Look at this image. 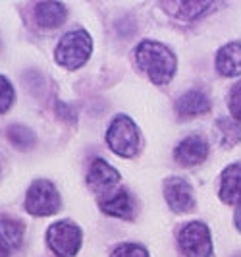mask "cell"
I'll return each mask as SVG.
<instances>
[{"label": "cell", "instance_id": "1", "mask_svg": "<svg viewBox=\"0 0 241 257\" xmlns=\"http://www.w3.org/2000/svg\"><path fill=\"white\" fill-rule=\"evenodd\" d=\"M135 62H137V68L154 85L170 83L178 68V60L172 49L151 39L141 41L135 47Z\"/></svg>", "mask_w": 241, "mask_h": 257}, {"label": "cell", "instance_id": "2", "mask_svg": "<svg viewBox=\"0 0 241 257\" xmlns=\"http://www.w3.org/2000/svg\"><path fill=\"white\" fill-rule=\"evenodd\" d=\"M93 52V41L85 29H74L68 31L56 45L54 58L56 62L66 70H79L91 58Z\"/></svg>", "mask_w": 241, "mask_h": 257}, {"label": "cell", "instance_id": "3", "mask_svg": "<svg viewBox=\"0 0 241 257\" xmlns=\"http://www.w3.org/2000/svg\"><path fill=\"white\" fill-rule=\"evenodd\" d=\"M106 143L110 151L118 157H133L139 151V128L137 124L126 114H118L112 118L106 130Z\"/></svg>", "mask_w": 241, "mask_h": 257}, {"label": "cell", "instance_id": "4", "mask_svg": "<svg viewBox=\"0 0 241 257\" xmlns=\"http://www.w3.org/2000/svg\"><path fill=\"white\" fill-rule=\"evenodd\" d=\"M81 228L74 220H58L47 230V244L58 257H76L81 249Z\"/></svg>", "mask_w": 241, "mask_h": 257}, {"label": "cell", "instance_id": "5", "mask_svg": "<svg viewBox=\"0 0 241 257\" xmlns=\"http://www.w3.org/2000/svg\"><path fill=\"white\" fill-rule=\"evenodd\" d=\"M62 199L51 180H35L26 195V209L33 217H51L60 211Z\"/></svg>", "mask_w": 241, "mask_h": 257}, {"label": "cell", "instance_id": "6", "mask_svg": "<svg viewBox=\"0 0 241 257\" xmlns=\"http://www.w3.org/2000/svg\"><path fill=\"white\" fill-rule=\"evenodd\" d=\"M178 244L183 257H210L212 255V238L208 226L193 220L183 224L178 234Z\"/></svg>", "mask_w": 241, "mask_h": 257}, {"label": "cell", "instance_id": "7", "mask_svg": "<svg viewBox=\"0 0 241 257\" xmlns=\"http://www.w3.org/2000/svg\"><path fill=\"white\" fill-rule=\"evenodd\" d=\"M120 172L114 167H110L104 159H93L89 172H87V186L99 195L112 193L116 186L120 184Z\"/></svg>", "mask_w": 241, "mask_h": 257}, {"label": "cell", "instance_id": "8", "mask_svg": "<svg viewBox=\"0 0 241 257\" xmlns=\"http://www.w3.org/2000/svg\"><path fill=\"white\" fill-rule=\"evenodd\" d=\"M164 197L174 213H189L195 207L193 188L189 186V182L179 176H172L164 182Z\"/></svg>", "mask_w": 241, "mask_h": 257}, {"label": "cell", "instance_id": "9", "mask_svg": "<svg viewBox=\"0 0 241 257\" xmlns=\"http://www.w3.org/2000/svg\"><path fill=\"white\" fill-rule=\"evenodd\" d=\"M99 207H101L102 213L124 220H131L135 217V211H137L135 199L126 188H120L108 195H102L99 199Z\"/></svg>", "mask_w": 241, "mask_h": 257}, {"label": "cell", "instance_id": "10", "mask_svg": "<svg viewBox=\"0 0 241 257\" xmlns=\"http://www.w3.org/2000/svg\"><path fill=\"white\" fill-rule=\"evenodd\" d=\"M208 157V145L201 136H187L174 149V159L181 167H197Z\"/></svg>", "mask_w": 241, "mask_h": 257}, {"label": "cell", "instance_id": "11", "mask_svg": "<svg viewBox=\"0 0 241 257\" xmlns=\"http://www.w3.org/2000/svg\"><path fill=\"white\" fill-rule=\"evenodd\" d=\"M220 199L224 203H241V163H233L222 170L220 176Z\"/></svg>", "mask_w": 241, "mask_h": 257}, {"label": "cell", "instance_id": "12", "mask_svg": "<svg viewBox=\"0 0 241 257\" xmlns=\"http://www.w3.org/2000/svg\"><path fill=\"white\" fill-rule=\"evenodd\" d=\"M210 110V101L208 97L204 95L203 91H187L183 93L176 103V112L181 118H193V116H201L206 114Z\"/></svg>", "mask_w": 241, "mask_h": 257}, {"label": "cell", "instance_id": "13", "mask_svg": "<svg viewBox=\"0 0 241 257\" xmlns=\"http://www.w3.org/2000/svg\"><path fill=\"white\" fill-rule=\"evenodd\" d=\"M216 70L226 77L241 74V43H228L216 52Z\"/></svg>", "mask_w": 241, "mask_h": 257}, {"label": "cell", "instance_id": "14", "mask_svg": "<svg viewBox=\"0 0 241 257\" xmlns=\"http://www.w3.org/2000/svg\"><path fill=\"white\" fill-rule=\"evenodd\" d=\"M24 234H26V226L22 220L8 215H0V247L12 253L14 249L22 245Z\"/></svg>", "mask_w": 241, "mask_h": 257}, {"label": "cell", "instance_id": "15", "mask_svg": "<svg viewBox=\"0 0 241 257\" xmlns=\"http://www.w3.org/2000/svg\"><path fill=\"white\" fill-rule=\"evenodd\" d=\"M68 18V10L62 2H39L35 6V22L43 29L62 26Z\"/></svg>", "mask_w": 241, "mask_h": 257}, {"label": "cell", "instance_id": "16", "mask_svg": "<svg viewBox=\"0 0 241 257\" xmlns=\"http://www.w3.org/2000/svg\"><path fill=\"white\" fill-rule=\"evenodd\" d=\"M162 6L166 8V12L176 16L179 20H197L208 12L214 4L212 2H197V0H168L162 2Z\"/></svg>", "mask_w": 241, "mask_h": 257}, {"label": "cell", "instance_id": "17", "mask_svg": "<svg viewBox=\"0 0 241 257\" xmlns=\"http://www.w3.org/2000/svg\"><path fill=\"white\" fill-rule=\"evenodd\" d=\"M6 136H8V142L12 143L16 149H20V151H29V149H33V147H35V142H37L35 134L27 128V126H22V124L10 126V128L6 130Z\"/></svg>", "mask_w": 241, "mask_h": 257}, {"label": "cell", "instance_id": "18", "mask_svg": "<svg viewBox=\"0 0 241 257\" xmlns=\"http://www.w3.org/2000/svg\"><path fill=\"white\" fill-rule=\"evenodd\" d=\"M216 130H218L220 143L224 147H233L241 142V126L231 118H220L216 122Z\"/></svg>", "mask_w": 241, "mask_h": 257}, {"label": "cell", "instance_id": "19", "mask_svg": "<svg viewBox=\"0 0 241 257\" xmlns=\"http://www.w3.org/2000/svg\"><path fill=\"white\" fill-rule=\"evenodd\" d=\"M14 101H16V91H14L10 79L6 76H0V114L8 112Z\"/></svg>", "mask_w": 241, "mask_h": 257}, {"label": "cell", "instance_id": "20", "mask_svg": "<svg viewBox=\"0 0 241 257\" xmlns=\"http://www.w3.org/2000/svg\"><path fill=\"white\" fill-rule=\"evenodd\" d=\"M110 257H149V251L139 244H122L110 253Z\"/></svg>", "mask_w": 241, "mask_h": 257}, {"label": "cell", "instance_id": "21", "mask_svg": "<svg viewBox=\"0 0 241 257\" xmlns=\"http://www.w3.org/2000/svg\"><path fill=\"white\" fill-rule=\"evenodd\" d=\"M228 106H229V112L231 116L241 122V81H237L231 91H229V97H228Z\"/></svg>", "mask_w": 241, "mask_h": 257}, {"label": "cell", "instance_id": "22", "mask_svg": "<svg viewBox=\"0 0 241 257\" xmlns=\"http://www.w3.org/2000/svg\"><path fill=\"white\" fill-rule=\"evenodd\" d=\"M56 112L62 116L64 120H68V122H76L77 120L76 108H74V106H68V104L62 103V101H58V103H56Z\"/></svg>", "mask_w": 241, "mask_h": 257}, {"label": "cell", "instance_id": "23", "mask_svg": "<svg viewBox=\"0 0 241 257\" xmlns=\"http://www.w3.org/2000/svg\"><path fill=\"white\" fill-rule=\"evenodd\" d=\"M233 222H235L237 230L241 232V203L237 205V209H235V217H233Z\"/></svg>", "mask_w": 241, "mask_h": 257}, {"label": "cell", "instance_id": "24", "mask_svg": "<svg viewBox=\"0 0 241 257\" xmlns=\"http://www.w3.org/2000/svg\"><path fill=\"white\" fill-rule=\"evenodd\" d=\"M0 257H10V251H6L4 247H0Z\"/></svg>", "mask_w": 241, "mask_h": 257}]
</instances>
